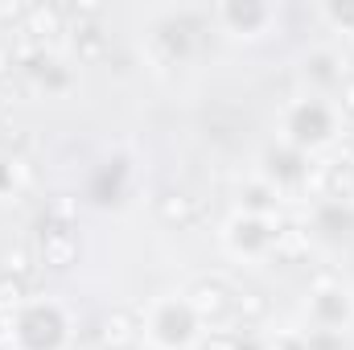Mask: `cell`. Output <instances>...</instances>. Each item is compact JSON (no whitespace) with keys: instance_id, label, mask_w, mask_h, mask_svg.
Segmentation results:
<instances>
[{"instance_id":"1","label":"cell","mask_w":354,"mask_h":350,"mask_svg":"<svg viewBox=\"0 0 354 350\" xmlns=\"http://www.w3.org/2000/svg\"><path fill=\"white\" fill-rule=\"evenodd\" d=\"M37 248H41V264L54 268V272H66L71 264L79 260V235L71 223H58V219H41L37 223Z\"/></svg>"},{"instance_id":"2","label":"cell","mask_w":354,"mask_h":350,"mask_svg":"<svg viewBox=\"0 0 354 350\" xmlns=\"http://www.w3.org/2000/svg\"><path fill=\"white\" fill-rule=\"evenodd\" d=\"M231 288L223 284V280H214V276H206V280H198L194 288H189V301H185V309L198 317V322H223L227 313H231Z\"/></svg>"},{"instance_id":"17","label":"cell","mask_w":354,"mask_h":350,"mask_svg":"<svg viewBox=\"0 0 354 350\" xmlns=\"http://www.w3.org/2000/svg\"><path fill=\"white\" fill-rule=\"evenodd\" d=\"M12 62H17V58H12V46H4V42H0V79L8 75V66H12Z\"/></svg>"},{"instance_id":"8","label":"cell","mask_w":354,"mask_h":350,"mask_svg":"<svg viewBox=\"0 0 354 350\" xmlns=\"http://www.w3.org/2000/svg\"><path fill=\"white\" fill-rule=\"evenodd\" d=\"M231 313H235L243 326H256V322L268 317V297L260 288H239V293L231 297Z\"/></svg>"},{"instance_id":"19","label":"cell","mask_w":354,"mask_h":350,"mask_svg":"<svg viewBox=\"0 0 354 350\" xmlns=\"http://www.w3.org/2000/svg\"><path fill=\"white\" fill-rule=\"evenodd\" d=\"M0 334H4V313H0Z\"/></svg>"},{"instance_id":"14","label":"cell","mask_w":354,"mask_h":350,"mask_svg":"<svg viewBox=\"0 0 354 350\" xmlns=\"http://www.w3.org/2000/svg\"><path fill=\"white\" fill-rule=\"evenodd\" d=\"M326 17H330L334 25H342V29H354V4H330Z\"/></svg>"},{"instance_id":"4","label":"cell","mask_w":354,"mask_h":350,"mask_svg":"<svg viewBox=\"0 0 354 350\" xmlns=\"http://www.w3.org/2000/svg\"><path fill=\"white\" fill-rule=\"evenodd\" d=\"M21 33L33 37L37 46H50L58 33H66V12H62L58 4H25Z\"/></svg>"},{"instance_id":"16","label":"cell","mask_w":354,"mask_h":350,"mask_svg":"<svg viewBox=\"0 0 354 350\" xmlns=\"http://www.w3.org/2000/svg\"><path fill=\"white\" fill-rule=\"evenodd\" d=\"M202 350H243L239 347V338H231V334H214V338H206Z\"/></svg>"},{"instance_id":"18","label":"cell","mask_w":354,"mask_h":350,"mask_svg":"<svg viewBox=\"0 0 354 350\" xmlns=\"http://www.w3.org/2000/svg\"><path fill=\"white\" fill-rule=\"evenodd\" d=\"M4 111H8V103H4V95H0V120H4Z\"/></svg>"},{"instance_id":"15","label":"cell","mask_w":354,"mask_h":350,"mask_svg":"<svg viewBox=\"0 0 354 350\" xmlns=\"http://www.w3.org/2000/svg\"><path fill=\"white\" fill-rule=\"evenodd\" d=\"M338 107L354 120V75L351 79H342V87H338Z\"/></svg>"},{"instance_id":"7","label":"cell","mask_w":354,"mask_h":350,"mask_svg":"<svg viewBox=\"0 0 354 350\" xmlns=\"http://www.w3.org/2000/svg\"><path fill=\"white\" fill-rule=\"evenodd\" d=\"M75 37V54L83 58V62H99V58H107V33L99 29V21H79L75 29H71Z\"/></svg>"},{"instance_id":"5","label":"cell","mask_w":354,"mask_h":350,"mask_svg":"<svg viewBox=\"0 0 354 350\" xmlns=\"http://www.w3.org/2000/svg\"><path fill=\"white\" fill-rule=\"evenodd\" d=\"M157 214H161V223H169V227H194L198 219H202V206H198V198H189L185 190H165L161 198H157Z\"/></svg>"},{"instance_id":"9","label":"cell","mask_w":354,"mask_h":350,"mask_svg":"<svg viewBox=\"0 0 354 350\" xmlns=\"http://www.w3.org/2000/svg\"><path fill=\"white\" fill-rule=\"evenodd\" d=\"M326 190L338 202H354V157H338L326 169Z\"/></svg>"},{"instance_id":"3","label":"cell","mask_w":354,"mask_h":350,"mask_svg":"<svg viewBox=\"0 0 354 350\" xmlns=\"http://www.w3.org/2000/svg\"><path fill=\"white\" fill-rule=\"evenodd\" d=\"M95 338L103 350H132L140 342V322L132 309H107L95 326Z\"/></svg>"},{"instance_id":"11","label":"cell","mask_w":354,"mask_h":350,"mask_svg":"<svg viewBox=\"0 0 354 350\" xmlns=\"http://www.w3.org/2000/svg\"><path fill=\"white\" fill-rule=\"evenodd\" d=\"M21 301H25V280L0 272V313H4V309H17Z\"/></svg>"},{"instance_id":"13","label":"cell","mask_w":354,"mask_h":350,"mask_svg":"<svg viewBox=\"0 0 354 350\" xmlns=\"http://www.w3.org/2000/svg\"><path fill=\"white\" fill-rule=\"evenodd\" d=\"M66 17H75V21H99L103 17V4H95V0H83V4H71V8H62Z\"/></svg>"},{"instance_id":"6","label":"cell","mask_w":354,"mask_h":350,"mask_svg":"<svg viewBox=\"0 0 354 350\" xmlns=\"http://www.w3.org/2000/svg\"><path fill=\"white\" fill-rule=\"evenodd\" d=\"M218 17L227 21V25H235V29H243V33H260L268 21H272V8L268 4H223L218 8Z\"/></svg>"},{"instance_id":"12","label":"cell","mask_w":354,"mask_h":350,"mask_svg":"<svg viewBox=\"0 0 354 350\" xmlns=\"http://www.w3.org/2000/svg\"><path fill=\"white\" fill-rule=\"evenodd\" d=\"M46 214L58 219V223H75V219H79V202H75V198H54V206H50Z\"/></svg>"},{"instance_id":"20","label":"cell","mask_w":354,"mask_h":350,"mask_svg":"<svg viewBox=\"0 0 354 350\" xmlns=\"http://www.w3.org/2000/svg\"><path fill=\"white\" fill-rule=\"evenodd\" d=\"M351 243H354V231H351Z\"/></svg>"},{"instance_id":"10","label":"cell","mask_w":354,"mask_h":350,"mask_svg":"<svg viewBox=\"0 0 354 350\" xmlns=\"http://www.w3.org/2000/svg\"><path fill=\"white\" fill-rule=\"evenodd\" d=\"M0 272H4V276H17V280H29V272H33L29 248H25V243H8V248L0 252Z\"/></svg>"}]
</instances>
